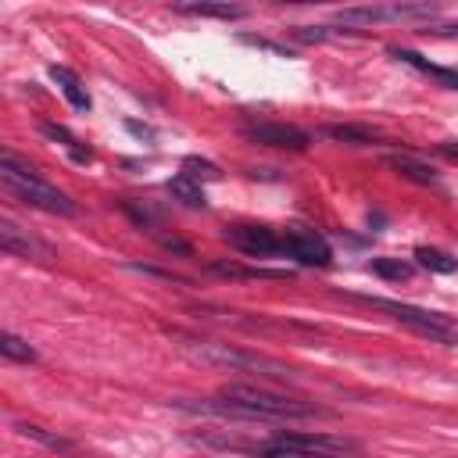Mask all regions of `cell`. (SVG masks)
<instances>
[{
    "instance_id": "1",
    "label": "cell",
    "mask_w": 458,
    "mask_h": 458,
    "mask_svg": "<svg viewBox=\"0 0 458 458\" xmlns=\"http://www.w3.org/2000/svg\"><path fill=\"white\" fill-rule=\"evenodd\" d=\"M186 411H208V415H233V419H308L318 415L315 404H304L297 397H283L250 383L222 386L215 401H175Z\"/></svg>"
},
{
    "instance_id": "2",
    "label": "cell",
    "mask_w": 458,
    "mask_h": 458,
    "mask_svg": "<svg viewBox=\"0 0 458 458\" xmlns=\"http://www.w3.org/2000/svg\"><path fill=\"white\" fill-rule=\"evenodd\" d=\"M0 182L11 197H18L29 208H39L47 215H75V200L68 193H61L57 186H50L29 161H21L14 150L0 154Z\"/></svg>"
},
{
    "instance_id": "3",
    "label": "cell",
    "mask_w": 458,
    "mask_h": 458,
    "mask_svg": "<svg viewBox=\"0 0 458 458\" xmlns=\"http://www.w3.org/2000/svg\"><path fill=\"white\" fill-rule=\"evenodd\" d=\"M193 351L200 358H211V361L233 365V369H247V372H258V376H268V379H293V369H286L283 361L265 358L258 351H243V347H229V344H211V340H193Z\"/></svg>"
},
{
    "instance_id": "4",
    "label": "cell",
    "mask_w": 458,
    "mask_h": 458,
    "mask_svg": "<svg viewBox=\"0 0 458 458\" xmlns=\"http://www.w3.org/2000/svg\"><path fill=\"white\" fill-rule=\"evenodd\" d=\"M361 301H369L372 308L390 311L401 326H408L419 336H429L437 344H454V336H458V329L444 315H437V311H426V308H415V304H401V301H383V297H361Z\"/></svg>"
},
{
    "instance_id": "5",
    "label": "cell",
    "mask_w": 458,
    "mask_h": 458,
    "mask_svg": "<svg viewBox=\"0 0 458 458\" xmlns=\"http://www.w3.org/2000/svg\"><path fill=\"white\" fill-rule=\"evenodd\" d=\"M433 14H437L433 4H372V7H344L336 11V21L347 29H365L379 21H422Z\"/></svg>"
},
{
    "instance_id": "6",
    "label": "cell",
    "mask_w": 458,
    "mask_h": 458,
    "mask_svg": "<svg viewBox=\"0 0 458 458\" xmlns=\"http://www.w3.org/2000/svg\"><path fill=\"white\" fill-rule=\"evenodd\" d=\"M283 254L293 258L297 265H308V268H326V265L333 261L329 240H326L322 233L301 229V225H293V229L283 233Z\"/></svg>"
},
{
    "instance_id": "7",
    "label": "cell",
    "mask_w": 458,
    "mask_h": 458,
    "mask_svg": "<svg viewBox=\"0 0 458 458\" xmlns=\"http://www.w3.org/2000/svg\"><path fill=\"white\" fill-rule=\"evenodd\" d=\"M243 136L258 147H276V150H308L311 147V136L286 122H247Z\"/></svg>"
},
{
    "instance_id": "8",
    "label": "cell",
    "mask_w": 458,
    "mask_h": 458,
    "mask_svg": "<svg viewBox=\"0 0 458 458\" xmlns=\"http://www.w3.org/2000/svg\"><path fill=\"white\" fill-rule=\"evenodd\" d=\"M272 444L293 447V451H304V454H318V458H336V454L354 451V444L344 440V437H333V433H297V429L272 433Z\"/></svg>"
},
{
    "instance_id": "9",
    "label": "cell",
    "mask_w": 458,
    "mask_h": 458,
    "mask_svg": "<svg viewBox=\"0 0 458 458\" xmlns=\"http://www.w3.org/2000/svg\"><path fill=\"white\" fill-rule=\"evenodd\" d=\"M0 247H4V254H11V258H32V261H50L54 258V247L50 243H43L39 236H32L29 229H21L18 222H11V218H0Z\"/></svg>"
},
{
    "instance_id": "10",
    "label": "cell",
    "mask_w": 458,
    "mask_h": 458,
    "mask_svg": "<svg viewBox=\"0 0 458 458\" xmlns=\"http://www.w3.org/2000/svg\"><path fill=\"white\" fill-rule=\"evenodd\" d=\"M229 243L247 254V258H272V254H283V236H276V229L268 225H233L229 233Z\"/></svg>"
},
{
    "instance_id": "11",
    "label": "cell",
    "mask_w": 458,
    "mask_h": 458,
    "mask_svg": "<svg viewBox=\"0 0 458 458\" xmlns=\"http://www.w3.org/2000/svg\"><path fill=\"white\" fill-rule=\"evenodd\" d=\"M50 79L61 86L64 100H68L75 111H89V93H86L82 79H79L72 68H64V64H50Z\"/></svg>"
},
{
    "instance_id": "12",
    "label": "cell",
    "mask_w": 458,
    "mask_h": 458,
    "mask_svg": "<svg viewBox=\"0 0 458 458\" xmlns=\"http://www.w3.org/2000/svg\"><path fill=\"white\" fill-rule=\"evenodd\" d=\"M386 165L394 168V172H401L404 179H411V182H422V186H440V175L426 165V161H419V157H411V154H386Z\"/></svg>"
},
{
    "instance_id": "13",
    "label": "cell",
    "mask_w": 458,
    "mask_h": 458,
    "mask_svg": "<svg viewBox=\"0 0 458 458\" xmlns=\"http://www.w3.org/2000/svg\"><path fill=\"white\" fill-rule=\"evenodd\" d=\"M175 11L193 14V18H222V21L247 18V7H240V4H175Z\"/></svg>"
},
{
    "instance_id": "14",
    "label": "cell",
    "mask_w": 458,
    "mask_h": 458,
    "mask_svg": "<svg viewBox=\"0 0 458 458\" xmlns=\"http://www.w3.org/2000/svg\"><path fill=\"white\" fill-rule=\"evenodd\" d=\"M165 190L172 193V200H179V204H186V208H204L208 204V197H204V190H200V182H193L190 175H172L168 182H165Z\"/></svg>"
},
{
    "instance_id": "15",
    "label": "cell",
    "mask_w": 458,
    "mask_h": 458,
    "mask_svg": "<svg viewBox=\"0 0 458 458\" xmlns=\"http://www.w3.org/2000/svg\"><path fill=\"white\" fill-rule=\"evenodd\" d=\"M39 132H43L47 140H57V143L72 154V161H89V157H93V154H89V150H86V147H82V143H79L64 125H57V122H43V125H39Z\"/></svg>"
},
{
    "instance_id": "16",
    "label": "cell",
    "mask_w": 458,
    "mask_h": 458,
    "mask_svg": "<svg viewBox=\"0 0 458 458\" xmlns=\"http://www.w3.org/2000/svg\"><path fill=\"white\" fill-rule=\"evenodd\" d=\"M415 258H419L422 268L440 272V276H451V272L458 268V258H451V254L440 250V247H415Z\"/></svg>"
},
{
    "instance_id": "17",
    "label": "cell",
    "mask_w": 458,
    "mask_h": 458,
    "mask_svg": "<svg viewBox=\"0 0 458 458\" xmlns=\"http://www.w3.org/2000/svg\"><path fill=\"white\" fill-rule=\"evenodd\" d=\"M182 175H190L193 182H215V179H222V168L215 161H208V157L186 154L182 157Z\"/></svg>"
},
{
    "instance_id": "18",
    "label": "cell",
    "mask_w": 458,
    "mask_h": 458,
    "mask_svg": "<svg viewBox=\"0 0 458 458\" xmlns=\"http://www.w3.org/2000/svg\"><path fill=\"white\" fill-rule=\"evenodd\" d=\"M326 136H333V140H340V143H351V147H369V143H376V132L365 129V125H329Z\"/></svg>"
},
{
    "instance_id": "19",
    "label": "cell",
    "mask_w": 458,
    "mask_h": 458,
    "mask_svg": "<svg viewBox=\"0 0 458 458\" xmlns=\"http://www.w3.org/2000/svg\"><path fill=\"white\" fill-rule=\"evenodd\" d=\"M14 429H18L21 437H29V440H39V444H43V447H50V451H72V440H64V437H57V433H47L43 426L14 422Z\"/></svg>"
},
{
    "instance_id": "20",
    "label": "cell",
    "mask_w": 458,
    "mask_h": 458,
    "mask_svg": "<svg viewBox=\"0 0 458 458\" xmlns=\"http://www.w3.org/2000/svg\"><path fill=\"white\" fill-rule=\"evenodd\" d=\"M369 268H372L376 276L390 279V283L411 279V265H408V261H401V258H372V261H369Z\"/></svg>"
},
{
    "instance_id": "21",
    "label": "cell",
    "mask_w": 458,
    "mask_h": 458,
    "mask_svg": "<svg viewBox=\"0 0 458 458\" xmlns=\"http://www.w3.org/2000/svg\"><path fill=\"white\" fill-rule=\"evenodd\" d=\"M0 354L7 361H36V347H29V340H21L14 333H4L0 336Z\"/></svg>"
},
{
    "instance_id": "22",
    "label": "cell",
    "mask_w": 458,
    "mask_h": 458,
    "mask_svg": "<svg viewBox=\"0 0 458 458\" xmlns=\"http://www.w3.org/2000/svg\"><path fill=\"white\" fill-rule=\"evenodd\" d=\"M347 36V29H329V25H297L293 29V39L301 43H326V39H340Z\"/></svg>"
},
{
    "instance_id": "23",
    "label": "cell",
    "mask_w": 458,
    "mask_h": 458,
    "mask_svg": "<svg viewBox=\"0 0 458 458\" xmlns=\"http://www.w3.org/2000/svg\"><path fill=\"white\" fill-rule=\"evenodd\" d=\"M243 43H250V47H258V50H272V54H279V57H293V50H286L283 43H272V39H265V36H240Z\"/></svg>"
},
{
    "instance_id": "24",
    "label": "cell",
    "mask_w": 458,
    "mask_h": 458,
    "mask_svg": "<svg viewBox=\"0 0 458 458\" xmlns=\"http://www.w3.org/2000/svg\"><path fill=\"white\" fill-rule=\"evenodd\" d=\"M125 129H129L132 136H140V140H154V129H150V125H143V122H132V118H125Z\"/></svg>"
},
{
    "instance_id": "25",
    "label": "cell",
    "mask_w": 458,
    "mask_h": 458,
    "mask_svg": "<svg viewBox=\"0 0 458 458\" xmlns=\"http://www.w3.org/2000/svg\"><path fill=\"white\" fill-rule=\"evenodd\" d=\"M440 150H444V154H447V157H458V140H451V143H444V147H440Z\"/></svg>"
},
{
    "instance_id": "26",
    "label": "cell",
    "mask_w": 458,
    "mask_h": 458,
    "mask_svg": "<svg viewBox=\"0 0 458 458\" xmlns=\"http://www.w3.org/2000/svg\"><path fill=\"white\" fill-rule=\"evenodd\" d=\"M451 347H458V336H454V344H451Z\"/></svg>"
}]
</instances>
